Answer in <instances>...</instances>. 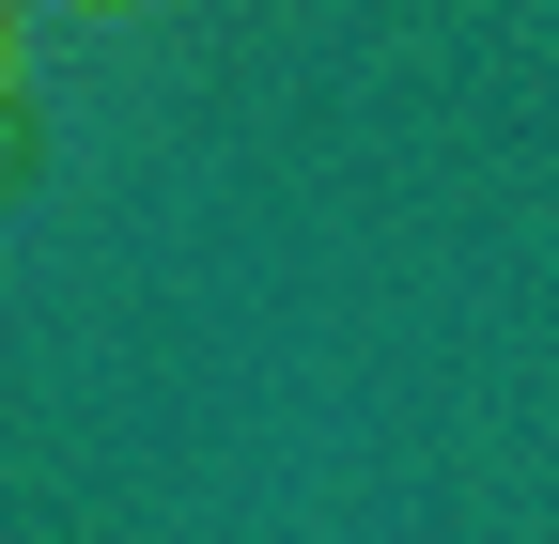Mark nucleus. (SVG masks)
I'll return each instance as SVG.
<instances>
[{
	"instance_id": "obj_1",
	"label": "nucleus",
	"mask_w": 559,
	"mask_h": 544,
	"mask_svg": "<svg viewBox=\"0 0 559 544\" xmlns=\"http://www.w3.org/2000/svg\"><path fill=\"white\" fill-rule=\"evenodd\" d=\"M0 109H16V0H0Z\"/></svg>"
},
{
	"instance_id": "obj_2",
	"label": "nucleus",
	"mask_w": 559,
	"mask_h": 544,
	"mask_svg": "<svg viewBox=\"0 0 559 544\" xmlns=\"http://www.w3.org/2000/svg\"><path fill=\"white\" fill-rule=\"evenodd\" d=\"M0 125H16V109H0Z\"/></svg>"
},
{
	"instance_id": "obj_3",
	"label": "nucleus",
	"mask_w": 559,
	"mask_h": 544,
	"mask_svg": "<svg viewBox=\"0 0 559 544\" xmlns=\"http://www.w3.org/2000/svg\"><path fill=\"white\" fill-rule=\"evenodd\" d=\"M109 16H124V0H109Z\"/></svg>"
}]
</instances>
